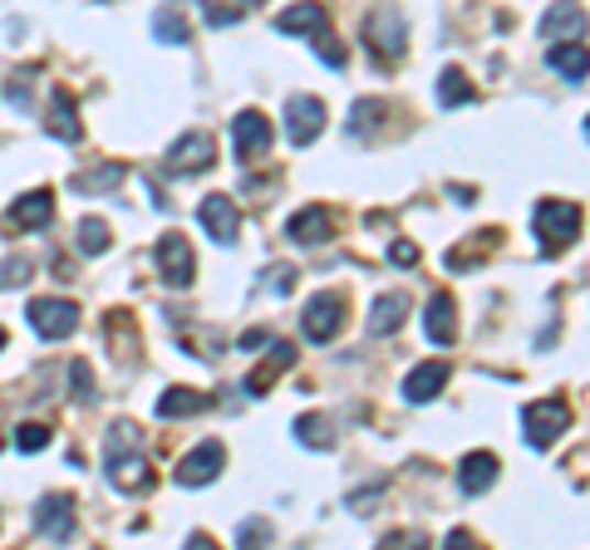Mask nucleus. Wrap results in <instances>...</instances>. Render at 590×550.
<instances>
[{"label":"nucleus","instance_id":"obj_1","mask_svg":"<svg viewBox=\"0 0 590 550\" xmlns=\"http://www.w3.org/2000/svg\"><path fill=\"white\" fill-rule=\"evenodd\" d=\"M103 477L119 486L123 496H139L148 486V468L139 458V428L129 418H119L109 428V438H103Z\"/></svg>","mask_w":590,"mask_h":550},{"label":"nucleus","instance_id":"obj_2","mask_svg":"<svg viewBox=\"0 0 590 550\" xmlns=\"http://www.w3.org/2000/svg\"><path fill=\"white\" fill-rule=\"evenodd\" d=\"M532 231H536L542 256H556V251H566L576 237H581V207L546 197V202H536V211H532Z\"/></svg>","mask_w":590,"mask_h":550},{"label":"nucleus","instance_id":"obj_3","mask_svg":"<svg viewBox=\"0 0 590 550\" xmlns=\"http://www.w3.org/2000/svg\"><path fill=\"white\" fill-rule=\"evenodd\" d=\"M364 45H369V55H379V59H404L408 20L394 0H379V6L364 15Z\"/></svg>","mask_w":590,"mask_h":550},{"label":"nucleus","instance_id":"obj_4","mask_svg":"<svg viewBox=\"0 0 590 550\" xmlns=\"http://www.w3.org/2000/svg\"><path fill=\"white\" fill-rule=\"evenodd\" d=\"M522 422H526V448H536V452H546L556 438H561L566 428H571V408L561 404V398H542V404H526L522 413Z\"/></svg>","mask_w":590,"mask_h":550},{"label":"nucleus","instance_id":"obj_5","mask_svg":"<svg viewBox=\"0 0 590 550\" xmlns=\"http://www.w3.org/2000/svg\"><path fill=\"white\" fill-rule=\"evenodd\" d=\"M167 173L173 177H197L217 163V138L212 133H183L173 147H167Z\"/></svg>","mask_w":590,"mask_h":550},{"label":"nucleus","instance_id":"obj_6","mask_svg":"<svg viewBox=\"0 0 590 550\" xmlns=\"http://www.w3.org/2000/svg\"><path fill=\"white\" fill-rule=\"evenodd\" d=\"M340 324H345V310H340V295H335V290H320V295H310V300H305L301 330H305V340H310V344H330L335 334H340Z\"/></svg>","mask_w":590,"mask_h":550},{"label":"nucleus","instance_id":"obj_7","mask_svg":"<svg viewBox=\"0 0 590 550\" xmlns=\"http://www.w3.org/2000/svg\"><path fill=\"white\" fill-rule=\"evenodd\" d=\"M25 320L35 324L40 340H69L79 330V305L74 300H30Z\"/></svg>","mask_w":590,"mask_h":550},{"label":"nucleus","instance_id":"obj_8","mask_svg":"<svg viewBox=\"0 0 590 550\" xmlns=\"http://www.w3.org/2000/svg\"><path fill=\"white\" fill-rule=\"evenodd\" d=\"M325 133V103L315 94H295L286 103V138L295 147H310Z\"/></svg>","mask_w":590,"mask_h":550},{"label":"nucleus","instance_id":"obj_9","mask_svg":"<svg viewBox=\"0 0 590 550\" xmlns=\"http://www.w3.org/2000/svg\"><path fill=\"white\" fill-rule=\"evenodd\" d=\"M221 462H227V448H221V442H197V448L173 468V482L177 486H207V482H217Z\"/></svg>","mask_w":590,"mask_h":550},{"label":"nucleus","instance_id":"obj_10","mask_svg":"<svg viewBox=\"0 0 590 550\" xmlns=\"http://www.w3.org/2000/svg\"><path fill=\"white\" fill-rule=\"evenodd\" d=\"M157 271H163V280L177 285V290H187V285H193L197 261H193V246H187V237L167 231V237L157 241Z\"/></svg>","mask_w":590,"mask_h":550},{"label":"nucleus","instance_id":"obj_11","mask_svg":"<svg viewBox=\"0 0 590 550\" xmlns=\"http://www.w3.org/2000/svg\"><path fill=\"white\" fill-rule=\"evenodd\" d=\"M197 217H203L207 237L217 241V246H237V231H241V211L231 202L227 193H212L203 207H197Z\"/></svg>","mask_w":590,"mask_h":550},{"label":"nucleus","instance_id":"obj_12","mask_svg":"<svg viewBox=\"0 0 590 550\" xmlns=\"http://www.w3.org/2000/svg\"><path fill=\"white\" fill-rule=\"evenodd\" d=\"M276 30L281 35H301V40H320L325 30H330V15H325V6L320 0H295L291 10H281L276 15Z\"/></svg>","mask_w":590,"mask_h":550},{"label":"nucleus","instance_id":"obj_13","mask_svg":"<svg viewBox=\"0 0 590 550\" xmlns=\"http://www.w3.org/2000/svg\"><path fill=\"white\" fill-rule=\"evenodd\" d=\"M536 35L551 40V45L556 40H581L586 35V10L576 6V0H556V6L536 20Z\"/></svg>","mask_w":590,"mask_h":550},{"label":"nucleus","instance_id":"obj_14","mask_svg":"<svg viewBox=\"0 0 590 550\" xmlns=\"http://www.w3.org/2000/svg\"><path fill=\"white\" fill-rule=\"evenodd\" d=\"M35 531L45 536V541H74V506L69 496H40L35 506Z\"/></svg>","mask_w":590,"mask_h":550},{"label":"nucleus","instance_id":"obj_15","mask_svg":"<svg viewBox=\"0 0 590 550\" xmlns=\"http://www.w3.org/2000/svg\"><path fill=\"white\" fill-rule=\"evenodd\" d=\"M330 231H335V221H330L325 207H305L286 221V237L295 241V246H320V241H330Z\"/></svg>","mask_w":590,"mask_h":550},{"label":"nucleus","instance_id":"obj_16","mask_svg":"<svg viewBox=\"0 0 590 550\" xmlns=\"http://www.w3.org/2000/svg\"><path fill=\"white\" fill-rule=\"evenodd\" d=\"M231 133H237V157H261L271 147V123H266V113H256V109L237 113Z\"/></svg>","mask_w":590,"mask_h":550},{"label":"nucleus","instance_id":"obj_17","mask_svg":"<svg viewBox=\"0 0 590 550\" xmlns=\"http://www.w3.org/2000/svg\"><path fill=\"white\" fill-rule=\"evenodd\" d=\"M404 320H408V295H398V290L379 295V300L369 305V334H374V340L404 330Z\"/></svg>","mask_w":590,"mask_h":550},{"label":"nucleus","instance_id":"obj_18","mask_svg":"<svg viewBox=\"0 0 590 550\" xmlns=\"http://www.w3.org/2000/svg\"><path fill=\"white\" fill-rule=\"evenodd\" d=\"M498 468L502 462L492 458V452H468V458L458 462V486H462V496H482L492 482H498Z\"/></svg>","mask_w":590,"mask_h":550},{"label":"nucleus","instance_id":"obj_19","mask_svg":"<svg viewBox=\"0 0 590 550\" xmlns=\"http://www.w3.org/2000/svg\"><path fill=\"white\" fill-rule=\"evenodd\" d=\"M442 384H448V364H442V359H434V364H418L414 374L404 378V398H408V404H434V398L442 394Z\"/></svg>","mask_w":590,"mask_h":550},{"label":"nucleus","instance_id":"obj_20","mask_svg":"<svg viewBox=\"0 0 590 550\" xmlns=\"http://www.w3.org/2000/svg\"><path fill=\"white\" fill-rule=\"evenodd\" d=\"M546 65H551L561 79H571V84H581L586 74H590V50L581 45V40H556L551 45V55H546Z\"/></svg>","mask_w":590,"mask_h":550},{"label":"nucleus","instance_id":"obj_21","mask_svg":"<svg viewBox=\"0 0 590 550\" xmlns=\"http://www.w3.org/2000/svg\"><path fill=\"white\" fill-rule=\"evenodd\" d=\"M45 129L59 138V143H79L84 138V123H79V113H74V99L65 89H55L50 94V119H45Z\"/></svg>","mask_w":590,"mask_h":550},{"label":"nucleus","instance_id":"obj_22","mask_svg":"<svg viewBox=\"0 0 590 550\" xmlns=\"http://www.w3.org/2000/svg\"><path fill=\"white\" fill-rule=\"evenodd\" d=\"M50 217H55V197L40 187V193H25L15 207H10V221H15L20 231H40V227H50Z\"/></svg>","mask_w":590,"mask_h":550},{"label":"nucleus","instance_id":"obj_23","mask_svg":"<svg viewBox=\"0 0 590 550\" xmlns=\"http://www.w3.org/2000/svg\"><path fill=\"white\" fill-rule=\"evenodd\" d=\"M424 334L434 344H452V334H458V315H452V295H434L424 310Z\"/></svg>","mask_w":590,"mask_h":550},{"label":"nucleus","instance_id":"obj_24","mask_svg":"<svg viewBox=\"0 0 590 550\" xmlns=\"http://www.w3.org/2000/svg\"><path fill=\"white\" fill-rule=\"evenodd\" d=\"M291 364H295V344H271L266 364H261L256 374L247 378V394H251V398H256V394H266V384H271V378H276V374H286Z\"/></svg>","mask_w":590,"mask_h":550},{"label":"nucleus","instance_id":"obj_25","mask_svg":"<svg viewBox=\"0 0 590 550\" xmlns=\"http://www.w3.org/2000/svg\"><path fill=\"white\" fill-rule=\"evenodd\" d=\"M212 398L197 394V388H167L163 398H157V418H193V413H203Z\"/></svg>","mask_w":590,"mask_h":550},{"label":"nucleus","instance_id":"obj_26","mask_svg":"<svg viewBox=\"0 0 590 550\" xmlns=\"http://www.w3.org/2000/svg\"><path fill=\"white\" fill-rule=\"evenodd\" d=\"M295 442H301V448H315V452H330L335 428L320 418V413H305V418H295Z\"/></svg>","mask_w":590,"mask_h":550},{"label":"nucleus","instance_id":"obj_27","mask_svg":"<svg viewBox=\"0 0 590 550\" xmlns=\"http://www.w3.org/2000/svg\"><path fill=\"white\" fill-rule=\"evenodd\" d=\"M119 183H123V167L119 163H103V167H94V173H79L69 187L79 197H99V193H109V187H119Z\"/></svg>","mask_w":590,"mask_h":550},{"label":"nucleus","instance_id":"obj_28","mask_svg":"<svg viewBox=\"0 0 590 550\" xmlns=\"http://www.w3.org/2000/svg\"><path fill=\"white\" fill-rule=\"evenodd\" d=\"M438 103L442 109H462V103H472V84L462 69H442L438 79Z\"/></svg>","mask_w":590,"mask_h":550},{"label":"nucleus","instance_id":"obj_29","mask_svg":"<svg viewBox=\"0 0 590 550\" xmlns=\"http://www.w3.org/2000/svg\"><path fill=\"white\" fill-rule=\"evenodd\" d=\"M153 35L163 40V45H187V20L177 15V6H157V15H153Z\"/></svg>","mask_w":590,"mask_h":550},{"label":"nucleus","instance_id":"obj_30","mask_svg":"<svg viewBox=\"0 0 590 550\" xmlns=\"http://www.w3.org/2000/svg\"><path fill=\"white\" fill-rule=\"evenodd\" d=\"M109 246H113V237H109V227H103L99 217L79 221V251H84V256H103Z\"/></svg>","mask_w":590,"mask_h":550},{"label":"nucleus","instance_id":"obj_31","mask_svg":"<svg viewBox=\"0 0 590 550\" xmlns=\"http://www.w3.org/2000/svg\"><path fill=\"white\" fill-rule=\"evenodd\" d=\"M15 448H20V452L50 448V428H45V422H20V428H15Z\"/></svg>","mask_w":590,"mask_h":550},{"label":"nucleus","instance_id":"obj_32","mask_svg":"<svg viewBox=\"0 0 590 550\" xmlns=\"http://www.w3.org/2000/svg\"><path fill=\"white\" fill-rule=\"evenodd\" d=\"M25 280H30V261L25 256L0 261V290H15V285H25Z\"/></svg>","mask_w":590,"mask_h":550},{"label":"nucleus","instance_id":"obj_33","mask_svg":"<svg viewBox=\"0 0 590 550\" xmlns=\"http://www.w3.org/2000/svg\"><path fill=\"white\" fill-rule=\"evenodd\" d=\"M30 84H35V74H30V69L10 79V89H6V94H10V103H15V109H30Z\"/></svg>","mask_w":590,"mask_h":550},{"label":"nucleus","instance_id":"obj_34","mask_svg":"<svg viewBox=\"0 0 590 550\" xmlns=\"http://www.w3.org/2000/svg\"><path fill=\"white\" fill-rule=\"evenodd\" d=\"M203 10H207V20H212V25H237V20H241V10L237 6H221V0H203Z\"/></svg>","mask_w":590,"mask_h":550},{"label":"nucleus","instance_id":"obj_35","mask_svg":"<svg viewBox=\"0 0 590 550\" xmlns=\"http://www.w3.org/2000/svg\"><path fill=\"white\" fill-rule=\"evenodd\" d=\"M69 378H74V398H79V404H89V398H94V384H89V364H84V359L69 369Z\"/></svg>","mask_w":590,"mask_h":550},{"label":"nucleus","instance_id":"obj_36","mask_svg":"<svg viewBox=\"0 0 590 550\" xmlns=\"http://www.w3.org/2000/svg\"><path fill=\"white\" fill-rule=\"evenodd\" d=\"M241 541H271V526L266 521H241Z\"/></svg>","mask_w":590,"mask_h":550},{"label":"nucleus","instance_id":"obj_37","mask_svg":"<svg viewBox=\"0 0 590 550\" xmlns=\"http://www.w3.org/2000/svg\"><path fill=\"white\" fill-rule=\"evenodd\" d=\"M389 256H394L398 266H414V261H418V246H408V241H394V251H389Z\"/></svg>","mask_w":590,"mask_h":550},{"label":"nucleus","instance_id":"obj_38","mask_svg":"<svg viewBox=\"0 0 590 550\" xmlns=\"http://www.w3.org/2000/svg\"><path fill=\"white\" fill-rule=\"evenodd\" d=\"M266 340H271L266 330H247V334H241V349H247V354H261V344H266Z\"/></svg>","mask_w":590,"mask_h":550},{"label":"nucleus","instance_id":"obj_39","mask_svg":"<svg viewBox=\"0 0 590 550\" xmlns=\"http://www.w3.org/2000/svg\"><path fill=\"white\" fill-rule=\"evenodd\" d=\"M241 6H261V0H241Z\"/></svg>","mask_w":590,"mask_h":550},{"label":"nucleus","instance_id":"obj_40","mask_svg":"<svg viewBox=\"0 0 590 550\" xmlns=\"http://www.w3.org/2000/svg\"><path fill=\"white\" fill-rule=\"evenodd\" d=\"M586 138H590V119H586Z\"/></svg>","mask_w":590,"mask_h":550},{"label":"nucleus","instance_id":"obj_41","mask_svg":"<svg viewBox=\"0 0 590 550\" xmlns=\"http://www.w3.org/2000/svg\"><path fill=\"white\" fill-rule=\"evenodd\" d=\"M0 344H6V330H0Z\"/></svg>","mask_w":590,"mask_h":550}]
</instances>
